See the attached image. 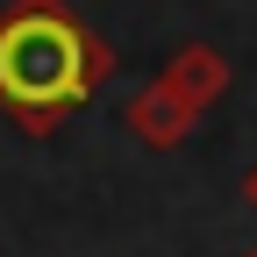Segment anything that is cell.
I'll return each mask as SVG.
<instances>
[{"instance_id": "obj_1", "label": "cell", "mask_w": 257, "mask_h": 257, "mask_svg": "<svg viewBox=\"0 0 257 257\" xmlns=\"http://www.w3.org/2000/svg\"><path fill=\"white\" fill-rule=\"evenodd\" d=\"M114 50L64 8V0H15L0 8V114L22 136H50L107 86Z\"/></svg>"}, {"instance_id": "obj_2", "label": "cell", "mask_w": 257, "mask_h": 257, "mask_svg": "<svg viewBox=\"0 0 257 257\" xmlns=\"http://www.w3.org/2000/svg\"><path fill=\"white\" fill-rule=\"evenodd\" d=\"M157 86L179 93L193 114H207L221 93H229V57H221L214 43H179V50L165 57V72H157Z\"/></svg>"}, {"instance_id": "obj_3", "label": "cell", "mask_w": 257, "mask_h": 257, "mask_svg": "<svg viewBox=\"0 0 257 257\" xmlns=\"http://www.w3.org/2000/svg\"><path fill=\"white\" fill-rule=\"evenodd\" d=\"M121 121H128V136H136V143H150V150H172V143H186V136H193V121H200V114H193L179 93H165V86L150 79L143 93H128Z\"/></svg>"}, {"instance_id": "obj_4", "label": "cell", "mask_w": 257, "mask_h": 257, "mask_svg": "<svg viewBox=\"0 0 257 257\" xmlns=\"http://www.w3.org/2000/svg\"><path fill=\"white\" fill-rule=\"evenodd\" d=\"M243 207H250V214H257V165H250V172H243Z\"/></svg>"}, {"instance_id": "obj_5", "label": "cell", "mask_w": 257, "mask_h": 257, "mask_svg": "<svg viewBox=\"0 0 257 257\" xmlns=\"http://www.w3.org/2000/svg\"><path fill=\"white\" fill-rule=\"evenodd\" d=\"M250 257H257V250H250Z\"/></svg>"}]
</instances>
